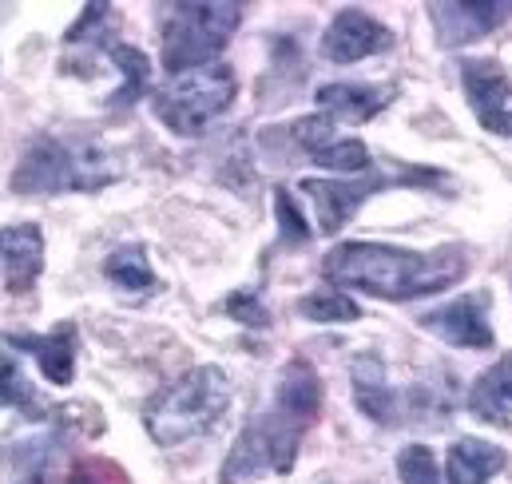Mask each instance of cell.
<instances>
[{
  "label": "cell",
  "instance_id": "6da1fadb",
  "mask_svg": "<svg viewBox=\"0 0 512 484\" xmlns=\"http://www.w3.org/2000/svg\"><path fill=\"white\" fill-rule=\"evenodd\" d=\"M318 417H322L318 369L306 358H290L278 373L270 409L255 413L243 425L235 449L227 453L219 484H247L255 477H266V473L286 477L294 469V461H298L302 437L318 425Z\"/></svg>",
  "mask_w": 512,
  "mask_h": 484
},
{
  "label": "cell",
  "instance_id": "7a4b0ae2",
  "mask_svg": "<svg viewBox=\"0 0 512 484\" xmlns=\"http://www.w3.org/2000/svg\"><path fill=\"white\" fill-rule=\"evenodd\" d=\"M469 274V254L461 246L405 250L385 242H338L322 258V278L385 302H413L457 286Z\"/></svg>",
  "mask_w": 512,
  "mask_h": 484
},
{
  "label": "cell",
  "instance_id": "3957f363",
  "mask_svg": "<svg viewBox=\"0 0 512 484\" xmlns=\"http://www.w3.org/2000/svg\"><path fill=\"white\" fill-rule=\"evenodd\" d=\"M231 409V377L219 365H195L143 405V429L155 445L175 449L211 433Z\"/></svg>",
  "mask_w": 512,
  "mask_h": 484
},
{
  "label": "cell",
  "instance_id": "277c9868",
  "mask_svg": "<svg viewBox=\"0 0 512 484\" xmlns=\"http://www.w3.org/2000/svg\"><path fill=\"white\" fill-rule=\"evenodd\" d=\"M124 175L116 155L92 139H36L12 171L16 195H64V191H100Z\"/></svg>",
  "mask_w": 512,
  "mask_h": 484
},
{
  "label": "cell",
  "instance_id": "5b68a950",
  "mask_svg": "<svg viewBox=\"0 0 512 484\" xmlns=\"http://www.w3.org/2000/svg\"><path fill=\"white\" fill-rule=\"evenodd\" d=\"M243 20V4L231 0H179L163 8L159 24V48L163 68L171 76L215 64V56L231 44L235 28Z\"/></svg>",
  "mask_w": 512,
  "mask_h": 484
},
{
  "label": "cell",
  "instance_id": "8992f818",
  "mask_svg": "<svg viewBox=\"0 0 512 484\" xmlns=\"http://www.w3.org/2000/svg\"><path fill=\"white\" fill-rule=\"evenodd\" d=\"M389 187H429L449 195L453 175L437 171V167H409V163H385L382 171H362L358 179H302V195L314 199L318 207V231L322 235H338L370 195L389 191Z\"/></svg>",
  "mask_w": 512,
  "mask_h": 484
},
{
  "label": "cell",
  "instance_id": "52a82bcc",
  "mask_svg": "<svg viewBox=\"0 0 512 484\" xmlns=\"http://www.w3.org/2000/svg\"><path fill=\"white\" fill-rule=\"evenodd\" d=\"M239 96V80L231 64H203L191 72L171 76V84H163L155 92V116L163 127H171L175 135H199L207 131V123H215Z\"/></svg>",
  "mask_w": 512,
  "mask_h": 484
},
{
  "label": "cell",
  "instance_id": "ba28073f",
  "mask_svg": "<svg viewBox=\"0 0 512 484\" xmlns=\"http://www.w3.org/2000/svg\"><path fill=\"white\" fill-rule=\"evenodd\" d=\"M489 306H493V294L489 290H473V294H461L437 310H425L417 322L421 330L437 334L441 342L449 346H461V350H493L497 334H493V322H489Z\"/></svg>",
  "mask_w": 512,
  "mask_h": 484
},
{
  "label": "cell",
  "instance_id": "9c48e42d",
  "mask_svg": "<svg viewBox=\"0 0 512 484\" xmlns=\"http://www.w3.org/2000/svg\"><path fill=\"white\" fill-rule=\"evenodd\" d=\"M461 88L477 123L493 135L512 139V76L501 68V60L493 56L461 60Z\"/></svg>",
  "mask_w": 512,
  "mask_h": 484
},
{
  "label": "cell",
  "instance_id": "30bf717a",
  "mask_svg": "<svg viewBox=\"0 0 512 484\" xmlns=\"http://www.w3.org/2000/svg\"><path fill=\"white\" fill-rule=\"evenodd\" d=\"M425 12L441 48H465L512 20V0H433Z\"/></svg>",
  "mask_w": 512,
  "mask_h": 484
},
{
  "label": "cell",
  "instance_id": "8fae6325",
  "mask_svg": "<svg viewBox=\"0 0 512 484\" xmlns=\"http://www.w3.org/2000/svg\"><path fill=\"white\" fill-rule=\"evenodd\" d=\"M294 143L326 171H346V175H362L374 167L370 159V147L362 139H342L338 135V123L330 120L326 112L322 116H302V120L290 127Z\"/></svg>",
  "mask_w": 512,
  "mask_h": 484
},
{
  "label": "cell",
  "instance_id": "7c38bea8",
  "mask_svg": "<svg viewBox=\"0 0 512 484\" xmlns=\"http://www.w3.org/2000/svg\"><path fill=\"white\" fill-rule=\"evenodd\" d=\"M393 48V32L362 8H342L322 32V56L330 64H358Z\"/></svg>",
  "mask_w": 512,
  "mask_h": 484
},
{
  "label": "cell",
  "instance_id": "4fadbf2b",
  "mask_svg": "<svg viewBox=\"0 0 512 484\" xmlns=\"http://www.w3.org/2000/svg\"><path fill=\"white\" fill-rule=\"evenodd\" d=\"M44 270V231L36 223L0 227V282L12 294H28Z\"/></svg>",
  "mask_w": 512,
  "mask_h": 484
},
{
  "label": "cell",
  "instance_id": "5bb4252c",
  "mask_svg": "<svg viewBox=\"0 0 512 484\" xmlns=\"http://www.w3.org/2000/svg\"><path fill=\"white\" fill-rule=\"evenodd\" d=\"M350 385H354V401L358 409L374 421V425H401V413H405V397L389 385L385 377V362L378 354H362L350 365Z\"/></svg>",
  "mask_w": 512,
  "mask_h": 484
},
{
  "label": "cell",
  "instance_id": "9a60e30c",
  "mask_svg": "<svg viewBox=\"0 0 512 484\" xmlns=\"http://www.w3.org/2000/svg\"><path fill=\"white\" fill-rule=\"evenodd\" d=\"M314 100L334 123H370L397 100V88L393 84H322Z\"/></svg>",
  "mask_w": 512,
  "mask_h": 484
},
{
  "label": "cell",
  "instance_id": "2e32d148",
  "mask_svg": "<svg viewBox=\"0 0 512 484\" xmlns=\"http://www.w3.org/2000/svg\"><path fill=\"white\" fill-rule=\"evenodd\" d=\"M4 342L32 354L52 385H68L76 377V322H60L52 334H8Z\"/></svg>",
  "mask_w": 512,
  "mask_h": 484
},
{
  "label": "cell",
  "instance_id": "e0dca14e",
  "mask_svg": "<svg viewBox=\"0 0 512 484\" xmlns=\"http://www.w3.org/2000/svg\"><path fill=\"white\" fill-rule=\"evenodd\" d=\"M509 453L481 437H461L449 445L445 457V481L449 484H489L497 473H505Z\"/></svg>",
  "mask_w": 512,
  "mask_h": 484
},
{
  "label": "cell",
  "instance_id": "ac0fdd59",
  "mask_svg": "<svg viewBox=\"0 0 512 484\" xmlns=\"http://www.w3.org/2000/svg\"><path fill=\"white\" fill-rule=\"evenodd\" d=\"M469 413L485 425L509 429L512 425V354L497 358V365H489L473 389H469Z\"/></svg>",
  "mask_w": 512,
  "mask_h": 484
},
{
  "label": "cell",
  "instance_id": "d6986e66",
  "mask_svg": "<svg viewBox=\"0 0 512 484\" xmlns=\"http://www.w3.org/2000/svg\"><path fill=\"white\" fill-rule=\"evenodd\" d=\"M104 278L120 294H128V298H151V294H159V278H155V270L147 262V250L139 242H128V246H120V250H112L104 258Z\"/></svg>",
  "mask_w": 512,
  "mask_h": 484
},
{
  "label": "cell",
  "instance_id": "ffe728a7",
  "mask_svg": "<svg viewBox=\"0 0 512 484\" xmlns=\"http://www.w3.org/2000/svg\"><path fill=\"white\" fill-rule=\"evenodd\" d=\"M0 409H16L28 421H48L52 417L48 401L32 389V381L20 373V365L12 358H0Z\"/></svg>",
  "mask_w": 512,
  "mask_h": 484
},
{
  "label": "cell",
  "instance_id": "44dd1931",
  "mask_svg": "<svg viewBox=\"0 0 512 484\" xmlns=\"http://www.w3.org/2000/svg\"><path fill=\"white\" fill-rule=\"evenodd\" d=\"M108 60L120 68V76H124V84L112 92V100H108V108H131L143 92H147V80H151V64H147V56L135 48V44H112L108 48Z\"/></svg>",
  "mask_w": 512,
  "mask_h": 484
},
{
  "label": "cell",
  "instance_id": "7402d4cb",
  "mask_svg": "<svg viewBox=\"0 0 512 484\" xmlns=\"http://www.w3.org/2000/svg\"><path fill=\"white\" fill-rule=\"evenodd\" d=\"M116 12H112V4H88L84 12H80V20L64 32V48H72V52H80V48H92V52H108L116 40V20H112Z\"/></svg>",
  "mask_w": 512,
  "mask_h": 484
},
{
  "label": "cell",
  "instance_id": "603a6c76",
  "mask_svg": "<svg viewBox=\"0 0 512 484\" xmlns=\"http://www.w3.org/2000/svg\"><path fill=\"white\" fill-rule=\"evenodd\" d=\"M298 314L306 322H358L362 306L346 290H314L298 298Z\"/></svg>",
  "mask_w": 512,
  "mask_h": 484
},
{
  "label": "cell",
  "instance_id": "cb8c5ba5",
  "mask_svg": "<svg viewBox=\"0 0 512 484\" xmlns=\"http://www.w3.org/2000/svg\"><path fill=\"white\" fill-rule=\"evenodd\" d=\"M397 477H401V484H441L433 449L429 445H405L397 453Z\"/></svg>",
  "mask_w": 512,
  "mask_h": 484
},
{
  "label": "cell",
  "instance_id": "d4e9b609",
  "mask_svg": "<svg viewBox=\"0 0 512 484\" xmlns=\"http://www.w3.org/2000/svg\"><path fill=\"white\" fill-rule=\"evenodd\" d=\"M274 215H278V235L286 246H306L310 242V227L294 203V195L286 187H274Z\"/></svg>",
  "mask_w": 512,
  "mask_h": 484
},
{
  "label": "cell",
  "instance_id": "484cf974",
  "mask_svg": "<svg viewBox=\"0 0 512 484\" xmlns=\"http://www.w3.org/2000/svg\"><path fill=\"white\" fill-rule=\"evenodd\" d=\"M219 310H223L227 318L251 326V330H266V326H270V310H266V302L258 298V290H235V294H227V298L219 302Z\"/></svg>",
  "mask_w": 512,
  "mask_h": 484
},
{
  "label": "cell",
  "instance_id": "4316f807",
  "mask_svg": "<svg viewBox=\"0 0 512 484\" xmlns=\"http://www.w3.org/2000/svg\"><path fill=\"white\" fill-rule=\"evenodd\" d=\"M64 484H131V477L108 457H84V461L72 465Z\"/></svg>",
  "mask_w": 512,
  "mask_h": 484
}]
</instances>
